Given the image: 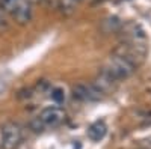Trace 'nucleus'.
Here are the masks:
<instances>
[{
    "label": "nucleus",
    "mask_w": 151,
    "mask_h": 149,
    "mask_svg": "<svg viewBox=\"0 0 151 149\" xmlns=\"http://www.w3.org/2000/svg\"><path fill=\"white\" fill-rule=\"evenodd\" d=\"M136 66L133 62H130L129 59H125L124 56L115 53L113 56H110L106 62V65L101 68V71L104 74L113 80V81H121V80H125L129 78L132 74L136 71Z\"/></svg>",
    "instance_id": "nucleus-1"
},
{
    "label": "nucleus",
    "mask_w": 151,
    "mask_h": 149,
    "mask_svg": "<svg viewBox=\"0 0 151 149\" xmlns=\"http://www.w3.org/2000/svg\"><path fill=\"white\" fill-rule=\"evenodd\" d=\"M0 8L20 24H26L32 20L30 0H0Z\"/></svg>",
    "instance_id": "nucleus-2"
},
{
    "label": "nucleus",
    "mask_w": 151,
    "mask_h": 149,
    "mask_svg": "<svg viewBox=\"0 0 151 149\" xmlns=\"http://www.w3.org/2000/svg\"><path fill=\"white\" fill-rule=\"evenodd\" d=\"M73 98L77 99L80 103H94V101H100L104 93L100 91L94 83L86 84V83H79L73 88Z\"/></svg>",
    "instance_id": "nucleus-3"
},
{
    "label": "nucleus",
    "mask_w": 151,
    "mask_h": 149,
    "mask_svg": "<svg viewBox=\"0 0 151 149\" xmlns=\"http://www.w3.org/2000/svg\"><path fill=\"white\" fill-rule=\"evenodd\" d=\"M23 140L21 127L15 122H6L2 127V148L15 149Z\"/></svg>",
    "instance_id": "nucleus-4"
},
{
    "label": "nucleus",
    "mask_w": 151,
    "mask_h": 149,
    "mask_svg": "<svg viewBox=\"0 0 151 149\" xmlns=\"http://www.w3.org/2000/svg\"><path fill=\"white\" fill-rule=\"evenodd\" d=\"M40 120L44 123V127H58L59 123L64 120L65 113L64 110L59 107H45L41 113H40Z\"/></svg>",
    "instance_id": "nucleus-5"
},
{
    "label": "nucleus",
    "mask_w": 151,
    "mask_h": 149,
    "mask_svg": "<svg viewBox=\"0 0 151 149\" xmlns=\"http://www.w3.org/2000/svg\"><path fill=\"white\" fill-rule=\"evenodd\" d=\"M107 133V127L103 120H97L88 128V135L92 142H100Z\"/></svg>",
    "instance_id": "nucleus-6"
},
{
    "label": "nucleus",
    "mask_w": 151,
    "mask_h": 149,
    "mask_svg": "<svg viewBox=\"0 0 151 149\" xmlns=\"http://www.w3.org/2000/svg\"><path fill=\"white\" fill-rule=\"evenodd\" d=\"M122 29V21L118 17H107L101 21V30L104 33H115Z\"/></svg>",
    "instance_id": "nucleus-7"
},
{
    "label": "nucleus",
    "mask_w": 151,
    "mask_h": 149,
    "mask_svg": "<svg viewBox=\"0 0 151 149\" xmlns=\"http://www.w3.org/2000/svg\"><path fill=\"white\" fill-rule=\"evenodd\" d=\"M50 98H52L56 104L64 103L65 101V91L62 88H53L52 91H50Z\"/></svg>",
    "instance_id": "nucleus-8"
},
{
    "label": "nucleus",
    "mask_w": 151,
    "mask_h": 149,
    "mask_svg": "<svg viewBox=\"0 0 151 149\" xmlns=\"http://www.w3.org/2000/svg\"><path fill=\"white\" fill-rule=\"evenodd\" d=\"M29 127H30V130L33 131V133H41L45 127H44V123L40 120V118H35V119H32L30 122H29Z\"/></svg>",
    "instance_id": "nucleus-9"
},
{
    "label": "nucleus",
    "mask_w": 151,
    "mask_h": 149,
    "mask_svg": "<svg viewBox=\"0 0 151 149\" xmlns=\"http://www.w3.org/2000/svg\"><path fill=\"white\" fill-rule=\"evenodd\" d=\"M3 27H6V18H5V12L0 8V29H3Z\"/></svg>",
    "instance_id": "nucleus-10"
},
{
    "label": "nucleus",
    "mask_w": 151,
    "mask_h": 149,
    "mask_svg": "<svg viewBox=\"0 0 151 149\" xmlns=\"http://www.w3.org/2000/svg\"><path fill=\"white\" fill-rule=\"evenodd\" d=\"M30 2H40V0H30Z\"/></svg>",
    "instance_id": "nucleus-11"
},
{
    "label": "nucleus",
    "mask_w": 151,
    "mask_h": 149,
    "mask_svg": "<svg viewBox=\"0 0 151 149\" xmlns=\"http://www.w3.org/2000/svg\"><path fill=\"white\" fill-rule=\"evenodd\" d=\"M71 2H74V3H76V2H79V0H71Z\"/></svg>",
    "instance_id": "nucleus-12"
}]
</instances>
